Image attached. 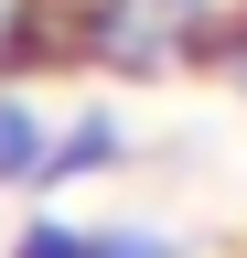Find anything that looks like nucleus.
<instances>
[{
    "mask_svg": "<svg viewBox=\"0 0 247 258\" xmlns=\"http://www.w3.org/2000/svg\"><path fill=\"white\" fill-rule=\"evenodd\" d=\"M86 247H97V226H65V215H33L11 237V258H86Z\"/></svg>",
    "mask_w": 247,
    "mask_h": 258,
    "instance_id": "39448f33",
    "label": "nucleus"
},
{
    "mask_svg": "<svg viewBox=\"0 0 247 258\" xmlns=\"http://www.w3.org/2000/svg\"><path fill=\"white\" fill-rule=\"evenodd\" d=\"M43 151H54L43 108L22 97V76H0V183H43Z\"/></svg>",
    "mask_w": 247,
    "mask_h": 258,
    "instance_id": "20e7f679",
    "label": "nucleus"
},
{
    "mask_svg": "<svg viewBox=\"0 0 247 258\" xmlns=\"http://www.w3.org/2000/svg\"><path fill=\"white\" fill-rule=\"evenodd\" d=\"M65 64H97V76L247 64V11L236 0H65Z\"/></svg>",
    "mask_w": 247,
    "mask_h": 258,
    "instance_id": "f257e3e1",
    "label": "nucleus"
},
{
    "mask_svg": "<svg viewBox=\"0 0 247 258\" xmlns=\"http://www.w3.org/2000/svg\"><path fill=\"white\" fill-rule=\"evenodd\" d=\"M86 258H183V247L161 237V226H97V247H86Z\"/></svg>",
    "mask_w": 247,
    "mask_h": 258,
    "instance_id": "423d86ee",
    "label": "nucleus"
},
{
    "mask_svg": "<svg viewBox=\"0 0 247 258\" xmlns=\"http://www.w3.org/2000/svg\"><path fill=\"white\" fill-rule=\"evenodd\" d=\"M65 64V0H0V76Z\"/></svg>",
    "mask_w": 247,
    "mask_h": 258,
    "instance_id": "7ed1b4c3",
    "label": "nucleus"
},
{
    "mask_svg": "<svg viewBox=\"0 0 247 258\" xmlns=\"http://www.w3.org/2000/svg\"><path fill=\"white\" fill-rule=\"evenodd\" d=\"M129 161V129H118V108H75L65 129H54V151H43V183L65 194V183H97Z\"/></svg>",
    "mask_w": 247,
    "mask_h": 258,
    "instance_id": "f03ea898",
    "label": "nucleus"
}]
</instances>
